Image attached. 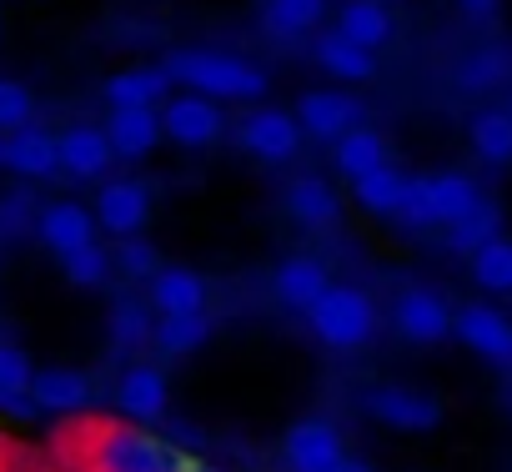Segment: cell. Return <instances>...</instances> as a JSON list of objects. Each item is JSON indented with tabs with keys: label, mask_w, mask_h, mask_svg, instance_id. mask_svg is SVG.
<instances>
[{
	"label": "cell",
	"mask_w": 512,
	"mask_h": 472,
	"mask_svg": "<svg viewBox=\"0 0 512 472\" xmlns=\"http://www.w3.org/2000/svg\"><path fill=\"white\" fill-rule=\"evenodd\" d=\"M56 442L71 472H191L196 462L161 432L126 417H81Z\"/></svg>",
	"instance_id": "obj_1"
},
{
	"label": "cell",
	"mask_w": 512,
	"mask_h": 472,
	"mask_svg": "<svg viewBox=\"0 0 512 472\" xmlns=\"http://www.w3.org/2000/svg\"><path fill=\"white\" fill-rule=\"evenodd\" d=\"M166 76L171 86H186L191 96H206V101H262L272 91L267 71L251 66L241 56H226V51H201V46H181L171 51L166 61Z\"/></svg>",
	"instance_id": "obj_2"
},
{
	"label": "cell",
	"mask_w": 512,
	"mask_h": 472,
	"mask_svg": "<svg viewBox=\"0 0 512 472\" xmlns=\"http://www.w3.org/2000/svg\"><path fill=\"white\" fill-rule=\"evenodd\" d=\"M482 201L477 181L462 171H437V176H407L402 186V206L392 221H402L407 231H447L452 221H462L472 206Z\"/></svg>",
	"instance_id": "obj_3"
},
{
	"label": "cell",
	"mask_w": 512,
	"mask_h": 472,
	"mask_svg": "<svg viewBox=\"0 0 512 472\" xmlns=\"http://www.w3.org/2000/svg\"><path fill=\"white\" fill-rule=\"evenodd\" d=\"M307 327L322 347L332 352H357L377 337V302L362 292V287H347V282H332L322 292V302L307 312Z\"/></svg>",
	"instance_id": "obj_4"
},
{
	"label": "cell",
	"mask_w": 512,
	"mask_h": 472,
	"mask_svg": "<svg viewBox=\"0 0 512 472\" xmlns=\"http://www.w3.org/2000/svg\"><path fill=\"white\" fill-rule=\"evenodd\" d=\"M91 216L106 236H116V242L141 236V226L151 221V186L136 181V176H106L96 201H91Z\"/></svg>",
	"instance_id": "obj_5"
},
{
	"label": "cell",
	"mask_w": 512,
	"mask_h": 472,
	"mask_svg": "<svg viewBox=\"0 0 512 472\" xmlns=\"http://www.w3.org/2000/svg\"><path fill=\"white\" fill-rule=\"evenodd\" d=\"M362 407H367V417H377L392 432H432L442 422V402L432 392H417V387H402V382L367 387Z\"/></svg>",
	"instance_id": "obj_6"
},
{
	"label": "cell",
	"mask_w": 512,
	"mask_h": 472,
	"mask_svg": "<svg viewBox=\"0 0 512 472\" xmlns=\"http://www.w3.org/2000/svg\"><path fill=\"white\" fill-rule=\"evenodd\" d=\"M452 337L467 352H477L482 362L512 372V317L507 312H497L487 302H467V307L452 312Z\"/></svg>",
	"instance_id": "obj_7"
},
{
	"label": "cell",
	"mask_w": 512,
	"mask_h": 472,
	"mask_svg": "<svg viewBox=\"0 0 512 472\" xmlns=\"http://www.w3.org/2000/svg\"><path fill=\"white\" fill-rule=\"evenodd\" d=\"M236 141H241V151L256 156V161H292V156L302 151V126H297V116L282 111V106H256V111L241 116Z\"/></svg>",
	"instance_id": "obj_8"
},
{
	"label": "cell",
	"mask_w": 512,
	"mask_h": 472,
	"mask_svg": "<svg viewBox=\"0 0 512 472\" xmlns=\"http://www.w3.org/2000/svg\"><path fill=\"white\" fill-rule=\"evenodd\" d=\"M297 126H302V136H312V141H342L347 131H357V126H367V111H362V101L352 96V91H332V86H322V91H307L302 101H297Z\"/></svg>",
	"instance_id": "obj_9"
},
{
	"label": "cell",
	"mask_w": 512,
	"mask_h": 472,
	"mask_svg": "<svg viewBox=\"0 0 512 472\" xmlns=\"http://www.w3.org/2000/svg\"><path fill=\"white\" fill-rule=\"evenodd\" d=\"M161 136L186 146V151H201V146H216L226 136V116L216 101L181 91V96H166V106H161Z\"/></svg>",
	"instance_id": "obj_10"
},
{
	"label": "cell",
	"mask_w": 512,
	"mask_h": 472,
	"mask_svg": "<svg viewBox=\"0 0 512 472\" xmlns=\"http://www.w3.org/2000/svg\"><path fill=\"white\" fill-rule=\"evenodd\" d=\"M392 327L412 347H437L452 337V307L432 287H402L392 302Z\"/></svg>",
	"instance_id": "obj_11"
},
{
	"label": "cell",
	"mask_w": 512,
	"mask_h": 472,
	"mask_svg": "<svg viewBox=\"0 0 512 472\" xmlns=\"http://www.w3.org/2000/svg\"><path fill=\"white\" fill-rule=\"evenodd\" d=\"M116 407H121V417L136 422V427L161 422V417L171 412V382H166V372H161L156 362H131V367L121 372V382H116Z\"/></svg>",
	"instance_id": "obj_12"
},
{
	"label": "cell",
	"mask_w": 512,
	"mask_h": 472,
	"mask_svg": "<svg viewBox=\"0 0 512 472\" xmlns=\"http://www.w3.org/2000/svg\"><path fill=\"white\" fill-rule=\"evenodd\" d=\"M282 457H287V472H337L347 447H342V432L322 417H302L287 442H282Z\"/></svg>",
	"instance_id": "obj_13"
},
{
	"label": "cell",
	"mask_w": 512,
	"mask_h": 472,
	"mask_svg": "<svg viewBox=\"0 0 512 472\" xmlns=\"http://www.w3.org/2000/svg\"><path fill=\"white\" fill-rule=\"evenodd\" d=\"M36 236H41V247L61 262V257H71V252H81V247L96 242V216L81 201H51L36 216Z\"/></svg>",
	"instance_id": "obj_14"
},
{
	"label": "cell",
	"mask_w": 512,
	"mask_h": 472,
	"mask_svg": "<svg viewBox=\"0 0 512 472\" xmlns=\"http://www.w3.org/2000/svg\"><path fill=\"white\" fill-rule=\"evenodd\" d=\"M206 277L191 272V267H161L151 282H146V307L156 317H186V312H206Z\"/></svg>",
	"instance_id": "obj_15"
},
{
	"label": "cell",
	"mask_w": 512,
	"mask_h": 472,
	"mask_svg": "<svg viewBox=\"0 0 512 472\" xmlns=\"http://www.w3.org/2000/svg\"><path fill=\"white\" fill-rule=\"evenodd\" d=\"M101 96L111 111H156L171 96V76H166V66H131V71L106 76Z\"/></svg>",
	"instance_id": "obj_16"
},
{
	"label": "cell",
	"mask_w": 512,
	"mask_h": 472,
	"mask_svg": "<svg viewBox=\"0 0 512 472\" xmlns=\"http://www.w3.org/2000/svg\"><path fill=\"white\" fill-rule=\"evenodd\" d=\"M56 156H61V171L76 181H106V171L116 161L101 126H66L56 136Z\"/></svg>",
	"instance_id": "obj_17"
},
{
	"label": "cell",
	"mask_w": 512,
	"mask_h": 472,
	"mask_svg": "<svg viewBox=\"0 0 512 472\" xmlns=\"http://www.w3.org/2000/svg\"><path fill=\"white\" fill-rule=\"evenodd\" d=\"M31 402L36 412H51V417H81L91 407V377L76 367H36Z\"/></svg>",
	"instance_id": "obj_18"
},
{
	"label": "cell",
	"mask_w": 512,
	"mask_h": 472,
	"mask_svg": "<svg viewBox=\"0 0 512 472\" xmlns=\"http://www.w3.org/2000/svg\"><path fill=\"white\" fill-rule=\"evenodd\" d=\"M327 287H332V277H327V267H322L317 257H287V262L272 272V297H277L282 307L302 312V317L322 302Z\"/></svg>",
	"instance_id": "obj_19"
},
{
	"label": "cell",
	"mask_w": 512,
	"mask_h": 472,
	"mask_svg": "<svg viewBox=\"0 0 512 472\" xmlns=\"http://www.w3.org/2000/svg\"><path fill=\"white\" fill-rule=\"evenodd\" d=\"M312 61H317L332 81H347V86H362V81L377 76V56L362 51V46H352V41L337 36V31H317V36H312Z\"/></svg>",
	"instance_id": "obj_20"
},
{
	"label": "cell",
	"mask_w": 512,
	"mask_h": 472,
	"mask_svg": "<svg viewBox=\"0 0 512 472\" xmlns=\"http://www.w3.org/2000/svg\"><path fill=\"white\" fill-rule=\"evenodd\" d=\"M101 131H106V141H111V156L141 161V156H151L156 141H161V111H106Z\"/></svg>",
	"instance_id": "obj_21"
},
{
	"label": "cell",
	"mask_w": 512,
	"mask_h": 472,
	"mask_svg": "<svg viewBox=\"0 0 512 472\" xmlns=\"http://www.w3.org/2000/svg\"><path fill=\"white\" fill-rule=\"evenodd\" d=\"M287 216L307 231H332L342 221V196L322 176H297L287 186Z\"/></svg>",
	"instance_id": "obj_22"
},
{
	"label": "cell",
	"mask_w": 512,
	"mask_h": 472,
	"mask_svg": "<svg viewBox=\"0 0 512 472\" xmlns=\"http://www.w3.org/2000/svg\"><path fill=\"white\" fill-rule=\"evenodd\" d=\"M6 166L26 181H51L61 176V156H56V136L46 126H26L16 136H6Z\"/></svg>",
	"instance_id": "obj_23"
},
{
	"label": "cell",
	"mask_w": 512,
	"mask_h": 472,
	"mask_svg": "<svg viewBox=\"0 0 512 472\" xmlns=\"http://www.w3.org/2000/svg\"><path fill=\"white\" fill-rule=\"evenodd\" d=\"M151 332H156V317L141 297H116L106 307V342L116 357H131L141 347H151Z\"/></svg>",
	"instance_id": "obj_24"
},
{
	"label": "cell",
	"mask_w": 512,
	"mask_h": 472,
	"mask_svg": "<svg viewBox=\"0 0 512 472\" xmlns=\"http://www.w3.org/2000/svg\"><path fill=\"white\" fill-rule=\"evenodd\" d=\"M332 11V0H262V31L277 41L317 36Z\"/></svg>",
	"instance_id": "obj_25"
},
{
	"label": "cell",
	"mask_w": 512,
	"mask_h": 472,
	"mask_svg": "<svg viewBox=\"0 0 512 472\" xmlns=\"http://www.w3.org/2000/svg\"><path fill=\"white\" fill-rule=\"evenodd\" d=\"M332 31L377 56V51L392 41V11H387V6H372V0H342Z\"/></svg>",
	"instance_id": "obj_26"
},
{
	"label": "cell",
	"mask_w": 512,
	"mask_h": 472,
	"mask_svg": "<svg viewBox=\"0 0 512 472\" xmlns=\"http://www.w3.org/2000/svg\"><path fill=\"white\" fill-rule=\"evenodd\" d=\"M512 86V51L507 46H477L472 56L457 61V91L467 96H487Z\"/></svg>",
	"instance_id": "obj_27"
},
{
	"label": "cell",
	"mask_w": 512,
	"mask_h": 472,
	"mask_svg": "<svg viewBox=\"0 0 512 472\" xmlns=\"http://www.w3.org/2000/svg\"><path fill=\"white\" fill-rule=\"evenodd\" d=\"M332 166H337V176H347V181H362L367 171L387 166V141H382V131L357 126V131H347L342 141H332Z\"/></svg>",
	"instance_id": "obj_28"
},
{
	"label": "cell",
	"mask_w": 512,
	"mask_h": 472,
	"mask_svg": "<svg viewBox=\"0 0 512 472\" xmlns=\"http://www.w3.org/2000/svg\"><path fill=\"white\" fill-rule=\"evenodd\" d=\"M216 322L206 312H186V317H156V332H151V347L161 357H191L211 342Z\"/></svg>",
	"instance_id": "obj_29"
},
{
	"label": "cell",
	"mask_w": 512,
	"mask_h": 472,
	"mask_svg": "<svg viewBox=\"0 0 512 472\" xmlns=\"http://www.w3.org/2000/svg\"><path fill=\"white\" fill-rule=\"evenodd\" d=\"M492 236H502V211H497L492 201H477L462 221H452V226L442 231V247L457 252V257H477Z\"/></svg>",
	"instance_id": "obj_30"
},
{
	"label": "cell",
	"mask_w": 512,
	"mask_h": 472,
	"mask_svg": "<svg viewBox=\"0 0 512 472\" xmlns=\"http://www.w3.org/2000/svg\"><path fill=\"white\" fill-rule=\"evenodd\" d=\"M467 141L487 166H512V121L502 106H487L467 121Z\"/></svg>",
	"instance_id": "obj_31"
},
{
	"label": "cell",
	"mask_w": 512,
	"mask_h": 472,
	"mask_svg": "<svg viewBox=\"0 0 512 472\" xmlns=\"http://www.w3.org/2000/svg\"><path fill=\"white\" fill-rule=\"evenodd\" d=\"M472 262V282L492 297H512V236H492V242L467 257Z\"/></svg>",
	"instance_id": "obj_32"
},
{
	"label": "cell",
	"mask_w": 512,
	"mask_h": 472,
	"mask_svg": "<svg viewBox=\"0 0 512 472\" xmlns=\"http://www.w3.org/2000/svg\"><path fill=\"white\" fill-rule=\"evenodd\" d=\"M402 186H407V176L387 161V166L367 171L362 181H352V196H357L372 216H397V206H402Z\"/></svg>",
	"instance_id": "obj_33"
},
{
	"label": "cell",
	"mask_w": 512,
	"mask_h": 472,
	"mask_svg": "<svg viewBox=\"0 0 512 472\" xmlns=\"http://www.w3.org/2000/svg\"><path fill=\"white\" fill-rule=\"evenodd\" d=\"M61 272H66V282H71V287H86V292H91V287H101V282L111 277V252L91 242V247H81V252L61 257Z\"/></svg>",
	"instance_id": "obj_34"
},
{
	"label": "cell",
	"mask_w": 512,
	"mask_h": 472,
	"mask_svg": "<svg viewBox=\"0 0 512 472\" xmlns=\"http://www.w3.org/2000/svg\"><path fill=\"white\" fill-rule=\"evenodd\" d=\"M111 267H121V277H131V282H151L161 272V257H156V247L146 242V236H126V242L111 252Z\"/></svg>",
	"instance_id": "obj_35"
},
{
	"label": "cell",
	"mask_w": 512,
	"mask_h": 472,
	"mask_svg": "<svg viewBox=\"0 0 512 472\" xmlns=\"http://www.w3.org/2000/svg\"><path fill=\"white\" fill-rule=\"evenodd\" d=\"M31 116H36L31 91H26L21 81H11V76H0V136L26 131V126H31Z\"/></svg>",
	"instance_id": "obj_36"
},
{
	"label": "cell",
	"mask_w": 512,
	"mask_h": 472,
	"mask_svg": "<svg viewBox=\"0 0 512 472\" xmlns=\"http://www.w3.org/2000/svg\"><path fill=\"white\" fill-rule=\"evenodd\" d=\"M31 382H36L31 352L16 342H0V397H21V392H31Z\"/></svg>",
	"instance_id": "obj_37"
},
{
	"label": "cell",
	"mask_w": 512,
	"mask_h": 472,
	"mask_svg": "<svg viewBox=\"0 0 512 472\" xmlns=\"http://www.w3.org/2000/svg\"><path fill=\"white\" fill-rule=\"evenodd\" d=\"M36 206H31V196L26 191H16V196H6L0 201V236H11V231H21V226H36Z\"/></svg>",
	"instance_id": "obj_38"
},
{
	"label": "cell",
	"mask_w": 512,
	"mask_h": 472,
	"mask_svg": "<svg viewBox=\"0 0 512 472\" xmlns=\"http://www.w3.org/2000/svg\"><path fill=\"white\" fill-rule=\"evenodd\" d=\"M497 6H502V0H457L462 21H472V26H487V21L497 16Z\"/></svg>",
	"instance_id": "obj_39"
},
{
	"label": "cell",
	"mask_w": 512,
	"mask_h": 472,
	"mask_svg": "<svg viewBox=\"0 0 512 472\" xmlns=\"http://www.w3.org/2000/svg\"><path fill=\"white\" fill-rule=\"evenodd\" d=\"M337 472H377L372 462H362V457H342V467Z\"/></svg>",
	"instance_id": "obj_40"
},
{
	"label": "cell",
	"mask_w": 512,
	"mask_h": 472,
	"mask_svg": "<svg viewBox=\"0 0 512 472\" xmlns=\"http://www.w3.org/2000/svg\"><path fill=\"white\" fill-rule=\"evenodd\" d=\"M6 467H11V447H6V442H0V472H6Z\"/></svg>",
	"instance_id": "obj_41"
},
{
	"label": "cell",
	"mask_w": 512,
	"mask_h": 472,
	"mask_svg": "<svg viewBox=\"0 0 512 472\" xmlns=\"http://www.w3.org/2000/svg\"><path fill=\"white\" fill-rule=\"evenodd\" d=\"M502 111H507V121H512V86H507V101H502Z\"/></svg>",
	"instance_id": "obj_42"
},
{
	"label": "cell",
	"mask_w": 512,
	"mask_h": 472,
	"mask_svg": "<svg viewBox=\"0 0 512 472\" xmlns=\"http://www.w3.org/2000/svg\"><path fill=\"white\" fill-rule=\"evenodd\" d=\"M191 472H216V467H206V462H191Z\"/></svg>",
	"instance_id": "obj_43"
},
{
	"label": "cell",
	"mask_w": 512,
	"mask_h": 472,
	"mask_svg": "<svg viewBox=\"0 0 512 472\" xmlns=\"http://www.w3.org/2000/svg\"><path fill=\"white\" fill-rule=\"evenodd\" d=\"M372 6H397V0H372Z\"/></svg>",
	"instance_id": "obj_44"
},
{
	"label": "cell",
	"mask_w": 512,
	"mask_h": 472,
	"mask_svg": "<svg viewBox=\"0 0 512 472\" xmlns=\"http://www.w3.org/2000/svg\"><path fill=\"white\" fill-rule=\"evenodd\" d=\"M0 161H6V136H0Z\"/></svg>",
	"instance_id": "obj_45"
},
{
	"label": "cell",
	"mask_w": 512,
	"mask_h": 472,
	"mask_svg": "<svg viewBox=\"0 0 512 472\" xmlns=\"http://www.w3.org/2000/svg\"><path fill=\"white\" fill-rule=\"evenodd\" d=\"M507 412H512V402H507Z\"/></svg>",
	"instance_id": "obj_46"
}]
</instances>
